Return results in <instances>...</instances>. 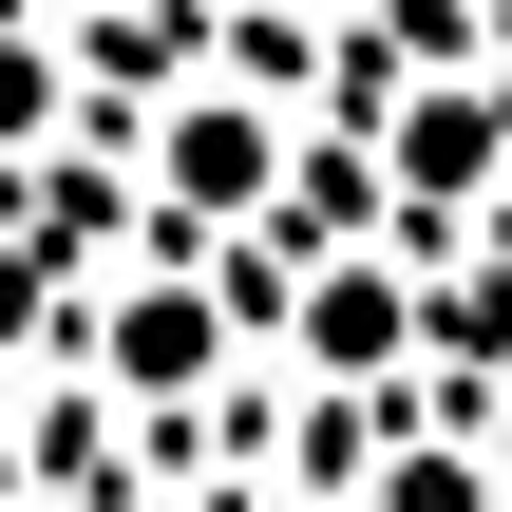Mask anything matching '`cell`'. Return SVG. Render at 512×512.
I'll return each mask as SVG.
<instances>
[{"label": "cell", "instance_id": "obj_1", "mask_svg": "<svg viewBox=\"0 0 512 512\" xmlns=\"http://www.w3.org/2000/svg\"><path fill=\"white\" fill-rule=\"evenodd\" d=\"M171 190H190V209H228V190H266V114H228V95H190V133H171Z\"/></svg>", "mask_w": 512, "mask_h": 512}, {"label": "cell", "instance_id": "obj_2", "mask_svg": "<svg viewBox=\"0 0 512 512\" xmlns=\"http://www.w3.org/2000/svg\"><path fill=\"white\" fill-rule=\"evenodd\" d=\"M19 114H38V57H0V133H19Z\"/></svg>", "mask_w": 512, "mask_h": 512}]
</instances>
